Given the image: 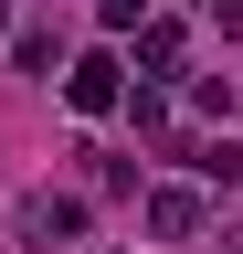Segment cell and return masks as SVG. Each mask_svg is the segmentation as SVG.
<instances>
[{
  "label": "cell",
  "instance_id": "3",
  "mask_svg": "<svg viewBox=\"0 0 243 254\" xmlns=\"http://www.w3.org/2000/svg\"><path fill=\"white\" fill-rule=\"evenodd\" d=\"M148 233H159V244H191V233H201V190L159 180V190H148Z\"/></svg>",
  "mask_w": 243,
  "mask_h": 254
},
{
  "label": "cell",
  "instance_id": "7",
  "mask_svg": "<svg viewBox=\"0 0 243 254\" xmlns=\"http://www.w3.org/2000/svg\"><path fill=\"white\" fill-rule=\"evenodd\" d=\"M11 64H21V74H53V32L32 21V32H21V43H11Z\"/></svg>",
  "mask_w": 243,
  "mask_h": 254
},
{
  "label": "cell",
  "instance_id": "4",
  "mask_svg": "<svg viewBox=\"0 0 243 254\" xmlns=\"http://www.w3.org/2000/svg\"><path fill=\"white\" fill-rule=\"evenodd\" d=\"M191 170H201L211 190H233V180H243V138H201V148H191Z\"/></svg>",
  "mask_w": 243,
  "mask_h": 254
},
{
  "label": "cell",
  "instance_id": "5",
  "mask_svg": "<svg viewBox=\"0 0 243 254\" xmlns=\"http://www.w3.org/2000/svg\"><path fill=\"white\" fill-rule=\"evenodd\" d=\"M138 64L148 74H180V21H138Z\"/></svg>",
  "mask_w": 243,
  "mask_h": 254
},
{
  "label": "cell",
  "instance_id": "8",
  "mask_svg": "<svg viewBox=\"0 0 243 254\" xmlns=\"http://www.w3.org/2000/svg\"><path fill=\"white\" fill-rule=\"evenodd\" d=\"M211 21H222V32H243V0H211Z\"/></svg>",
  "mask_w": 243,
  "mask_h": 254
},
{
  "label": "cell",
  "instance_id": "1",
  "mask_svg": "<svg viewBox=\"0 0 243 254\" xmlns=\"http://www.w3.org/2000/svg\"><path fill=\"white\" fill-rule=\"evenodd\" d=\"M74 233H85V201H74V190H32V201H21V244H32V254L74 244Z\"/></svg>",
  "mask_w": 243,
  "mask_h": 254
},
{
  "label": "cell",
  "instance_id": "6",
  "mask_svg": "<svg viewBox=\"0 0 243 254\" xmlns=\"http://www.w3.org/2000/svg\"><path fill=\"white\" fill-rule=\"evenodd\" d=\"M116 106L138 117V138H159V127H169V95H159V85H138V95H116Z\"/></svg>",
  "mask_w": 243,
  "mask_h": 254
},
{
  "label": "cell",
  "instance_id": "2",
  "mask_svg": "<svg viewBox=\"0 0 243 254\" xmlns=\"http://www.w3.org/2000/svg\"><path fill=\"white\" fill-rule=\"evenodd\" d=\"M116 95H127V64H116V53H85L74 74H64V106H74V117H106Z\"/></svg>",
  "mask_w": 243,
  "mask_h": 254
},
{
  "label": "cell",
  "instance_id": "9",
  "mask_svg": "<svg viewBox=\"0 0 243 254\" xmlns=\"http://www.w3.org/2000/svg\"><path fill=\"white\" fill-rule=\"evenodd\" d=\"M0 21H11V0H0Z\"/></svg>",
  "mask_w": 243,
  "mask_h": 254
}]
</instances>
